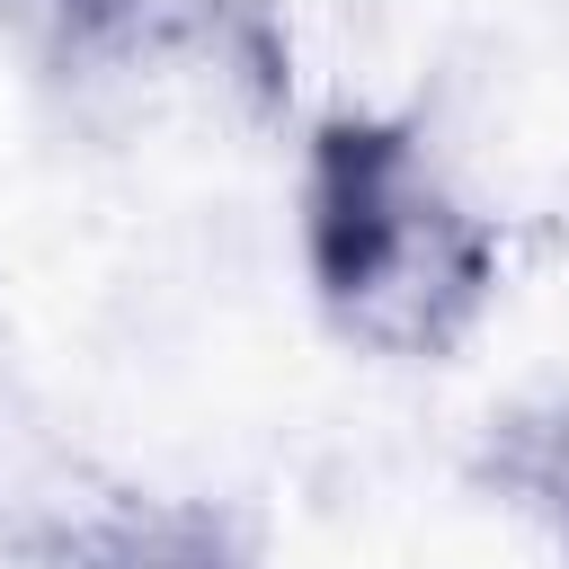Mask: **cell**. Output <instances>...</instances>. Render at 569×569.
<instances>
[{
  "mask_svg": "<svg viewBox=\"0 0 569 569\" xmlns=\"http://www.w3.org/2000/svg\"><path fill=\"white\" fill-rule=\"evenodd\" d=\"M311 231L320 284L347 302L365 338H445L436 302L462 311L480 293V240L427 196L409 151L382 133H329Z\"/></svg>",
  "mask_w": 569,
  "mask_h": 569,
  "instance_id": "1",
  "label": "cell"
}]
</instances>
